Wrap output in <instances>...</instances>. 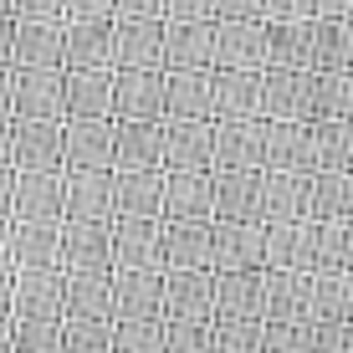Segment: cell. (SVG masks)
I'll return each mask as SVG.
<instances>
[{
  "instance_id": "cell-1",
  "label": "cell",
  "mask_w": 353,
  "mask_h": 353,
  "mask_svg": "<svg viewBox=\"0 0 353 353\" xmlns=\"http://www.w3.org/2000/svg\"><path fill=\"white\" fill-rule=\"evenodd\" d=\"M221 276L200 266H164V323H215Z\"/></svg>"
},
{
  "instance_id": "cell-2",
  "label": "cell",
  "mask_w": 353,
  "mask_h": 353,
  "mask_svg": "<svg viewBox=\"0 0 353 353\" xmlns=\"http://www.w3.org/2000/svg\"><path fill=\"white\" fill-rule=\"evenodd\" d=\"M215 221L266 225V169H215Z\"/></svg>"
},
{
  "instance_id": "cell-3",
  "label": "cell",
  "mask_w": 353,
  "mask_h": 353,
  "mask_svg": "<svg viewBox=\"0 0 353 353\" xmlns=\"http://www.w3.org/2000/svg\"><path fill=\"white\" fill-rule=\"evenodd\" d=\"M113 272H164V221H113Z\"/></svg>"
},
{
  "instance_id": "cell-4",
  "label": "cell",
  "mask_w": 353,
  "mask_h": 353,
  "mask_svg": "<svg viewBox=\"0 0 353 353\" xmlns=\"http://www.w3.org/2000/svg\"><path fill=\"white\" fill-rule=\"evenodd\" d=\"M266 169L318 174V123H307V118H272L266 123Z\"/></svg>"
},
{
  "instance_id": "cell-5",
  "label": "cell",
  "mask_w": 353,
  "mask_h": 353,
  "mask_svg": "<svg viewBox=\"0 0 353 353\" xmlns=\"http://www.w3.org/2000/svg\"><path fill=\"white\" fill-rule=\"evenodd\" d=\"M164 221H215V169H164Z\"/></svg>"
},
{
  "instance_id": "cell-6",
  "label": "cell",
  "mask_w": 353,
  "mask_h": 353,
  "mask_svg": "<svg viewBox=\"0 0 353 353\" xmlns=\"http://www.w3.org/2000/svg\"><path fill=\"white\" fill-rule=\"evenodd\" d=\"M118 169H67V221H113Z\"/></svg>"
},
{
  "instance_id": "cell-7",
  "label": "cell",
  "mask_w": 353,
  "mask_h": 353,
  "mask_svg": "<svg viewBox=\"0 0 353 353\" xmlns=\"http://www.w3.org/2000/svg\"><path fill=\"white\" fill-rule=\"evenodd\" d=\"M215 169H266V118H215Z\"/></svg>"
},
{
  "instance_id": "cell-8",
  "label": "cell",
  "mask_w": 353,
  "mask_h": 353,
  "mask_svg": "<svg viewBox=\"0 0 353 353\" xmlns=\"http://www.w3.org/2000/svg\"><path fill=\"white\" fill-rule=\"evenodd\" d=\"M16 169H67L62 118H16Z\"/></svg>"
},
{
  "instance_id": "cell-9",
  "label": "cell",
  "mask_w": 353,
  "mask_h": 353,
  "mask_svg": "<svg viewBox=\"0 0 353 353\" xmlns=\"http://www.w3.org/2000/svg\"><path fill=\"white\" fill-rule=\"evenodd\" d=\"M16 221H67V169H21Z\"/></svg>"
},
{
  "instance_id": "cell-10",
  "label": "cell",
  "mask_w": 353,
  "mask_h": 353,
  "mask_svg": "<svg viewBox=\"0 0 353 353\" xmlns=\"http://www.w3.org/2000/svg\"><path fill=\"white\" fill-rule=\"evenodd\" d=\"M118 323H164V272H113Z\"/></svg>"
},
{
  "instance_id": "cell-11",
  "label": "cell",
  "mask_w": 353,
  "mask_h": 353,
  "mask_svg": "<svg viewBox=\"0 0 353 353\" xmlns=\"http://www.w3.org/2000/svg\"><path fill=\"white\" fill-rule=\"evenodd\" d=\"M67 169H118V123L113 118H72L67 123Z\"/></svg>"
},
{
  "instance_id": "cell-12",
  "label": "cell",
  "mask_w": 353,
  "mask_h": 353,
  "mask_svg": "<svg viewBox=\"0 0 353 353\" xmlns=\"http://www.w3.org/2000/svg\"><path fill=\"white\" fill-rule=\"evenodd\" d=\"M215 272H266V225L215 221Z\"/></svg>"
},
{
  "instance_id": "cell-13",
  "label": "cell",
  "mask_w": 353,
  "mask_h": 353,
  "mask_svg": "<svg viewBox=\"0 0 353 353\" xmlns=\"http://www.w3.org/2000/svg\"><path fill=\"white\" fill-rule=\"evenodd\" d=\"M164 169H215V118H169Z\"/></svg>"
},
{
  "instance_id": "cell-14",
  "label": "cell",
  "mask_w": 353,
  "mask_h": 353,
  "mask_svg": "<svg viewBox=\"0 0 353 353\" xmlns=\"http://www.w3.org/2000/svg\"><path fill=\"white\" fill-rule=\"evenodd\" d=\"M318 174L302 169H266V221H312Z\"/></svg>"
},
{
  "instance_id": "cell-15",
  "label": "cell",
  "mask_w": 353,
  "mask_h": 353,
  "mask_svg": "<svg viewBox=\"0 0 353 353\" xmlns=\"http://www.w3.org/2000/svg\"><path fill=\"white\" fill-rule=\"evenodd\" d=\"M164 266L215 272V221H164Z\"/></svg>"
},
{
  "instance_id": "cell-16",
  "label": "cell",
  "mask_w": 353,
  "mask_h": 353,
  "mask_svg": "<svg viewBox=\"0 0 353 353\" xmlns=\"http://www.w3.org/2000/svg\"><path fill=\"white\" fill-rule=\"evenodd\" d=\"M215 276H221L215 323H256V318H266V272H215Z\"/></svg>"
},
{
  "instance_id": "cell-17",
  "label": "cell",
  "mask_w": 353,
  "mask_h": 353,
  "mask_svg": "<svg viewBox=\"0 0 353 353\" xmlns=\"http://www.w3.org/2000/svg\"><path fill=\"white\" fill-rule=\"evenodd\" d=\"M67 272H113V221H67Z\"/></svg>"
},
{
  "instance_id": "cell-18",
  "label": "cell",
  "mask_w": 353,
  "mask_h": 353,
  "mask_svg": "<svg viewBox=\"0 0 353 353\" xmlns=\"http://www.w3.org/2000/svg\"><path fill=\"white\" fill-rule=\"evenodd\" d=\"M266 272H312V221H266Z\"/></svg>"
},
{
  "instance_id": "cell-19",
  "label": "cell",
  "mask_w": 353,
  "mask_h": 353,
  "mask_svg": "<svg viewBox=\"0 0 353 353\" xmlns=\"http://www.w3.org/2000/svg\"><path fill=\"white\" fill-rule=\"evenodd\" d=\"M164 143H169L164 118L118 123V169H164Z\"/></svg>"
},
{
  "instance_id": "cell-20",
  "label": "cell",
  "mask_w": 353,
  "mask_h": 353,
  "mask_svg": "<svg viewBox=\"0 0 353 353\" xmlns=\"http://www.w3.org/2000/svg\"><path fill=\"white\" fill-rule=\"evenodd\" d=\"M118 215L164 221V169H118Z\"/></svg>"
},
{
  "instance_id": "cell-21",
  "label": "cell",
  "mask_w": 353,
  "mask_h": 353,
  "mask_svg": "<svg viewBox=\"0 0 353 353\" xmlns=\"http://www.w3.org/2000/svg\"><path fill=\"white\" fill-rule=\"evenodd\" d=\"M312 276L318 272H266V318L272 323L312 318Z\"/></svg>"
},
{
  "instance_id": "cell-22",
  "label": "cell",
  "mask_w": 353,
  "mask_h": 353,
  "mask_svg": "<svg viewBox=\"0 0 353 353\" xmlns=\"http://www.w3.org/2000/svg\"><path fill=\"white\" fill-rule=\"evenodd\" d=\"M164 77L154 72H128L113 92V108H118V123H139V118H164Z\"/></svg>"
},
{
  "instance_id": "cell-23",
  "label": "cell",
  "mask_w": 353,
  "mask_h": 353,
  "mask_svg": "<svg viewBox=\"0 0 353 353\" xmlns=\"http://www.w3.org/2000/svg\"><path fill=\"white\" fill-rule=\"evenodd\" d=\"M67 318H118L113 272H67Z\"/></svg>"
},
{
  "instance_id": "cell-24",
  "label": "cell",
  "mask_w": 353,
  "mask_h": 353,
  "mask_svg": "<svg viewBox=\"0 0 353 353\" xmlns=\"http://www.w3.org/2000/svg\"><path fill=\"white\" fill-rule=\"evenodd\" d=\"M312 88L318 82H307L302 72H272V82H266V118H307L312 123Z\"/></svg>"
},
{
  "instance_id": "cell-25",
  "label": "cell",
  "mask_w": 353,
  "mask_h": 353,
  "mask_svg": "<svg viewBox=\"0 0 353 353\" xmlns=\"http://www.w3.org/2000/svg\"><path fill=\"white\" fill-rule=\"evenodd\" d=\"M164 113H169V118H215V77H200V72L169 77V88H164Z\"/></svg>"
},
{
  "instance_id": "cell-26",
  "label": "cell",
  "mask_w": 353,
  "mask_h": 353,
  "mask_svg": "<svg viewBox=\"0 0 353 353\" xmlns=\"http://www.w3.org/2000/svg\"><path fill=\"white\" fill-rule=\"evenodd\" d=\"M67 108V88L52 72H26L16 88V118H62Z\"/></svg>"
},
{
  "instance_id": "cell-27",
  "label": "cell",
  "mask_w": 353,
  "mask_h": 353,
  "mask_svg": "<svg viewBox=\"0 0 353 353\" xmlns=\"http://www.w3.org/2000/svg\"><path fill=\"white\" fill-rule=\"evenodd\" d=\"M266 108V88L251 72H230L215 82V118H261Z\"/></svg>"
},
{
  "instance_id": "cell-28",
  "label": "cell",
  "mask_w": 353,
  "mask_h": 353,
  "mask_svg": "<svg viewBox=\"0 0 353 353\" xmlns=\"http://www.w3.org/2000/svg\"><path fill=\"white\" fill-rule=\"evenodd\" d=\"M353 266V221H312V272Z\"/></svg>"
},
{
  "instance_id": "cell-29",
  "label": "cell",
  "mask_w": 353,
  "mask_h": 353,
  "mask_svg": "<svg viewBox=\"0 0 353 353\" xmlns=\"http://www.w3.org/2000/svg\"><path fill=\"white\" fill-rule=\"evenodd\" d=\"M312 221H353V169H318Z\"/></svg>"
},
{
  "instance_id": "cell-30",
  "label": "cell",
  "mask_w": 353,
  "mask_h": 353,
  "mask_svg": "<svg viewBox=\"0 0 353 353\" xmlns=\"http://www.w3.org/2000/svg\"><path fill=\"white\" fill-rule=\"evenodd\" d=\"M67 113L72 118H108L113 113V88H108V77L103 72H82L77 67V77L67 82Z\"/></svg>"
},
{
  "instance_id": "cell-31",
  "label": "cell",
  "mask_w": 353,
  "mask_h": 353,
  "mask_svg": "<svg viewBox=\"0 0 353 353\" xmlns=\"http://www.w3.org/2000/svg\"><path fill=\"white\" fill-rule=\"evenodd\" d=\"M318 169H353V118L318 123Z\"/></svg>"
},
{
  "instance_id": "cell-32",
  "label": "cell",
  "mask_w": 353,
  "mask_h": 353,
  "mask_svg": "<svg viewBox=\"0 0 353 353\" xmlns=\"http://www.w3.org/2000/svg\"><path fill=\"white\" fill-rule=\"evenodd\" d=\"M16 185H21V169L0 164V221H16Z\"/></svg>"
},
{
  "instance_id": "cell-33",
  "label": "cell",
  "mask_w": 353,
  "mask_h": 353,
  "mask_svg": "<svg viewBox=\"0 0 353 353\" xmlns=\"http://www.w3.org/2000/svg\"><path fill=\"white\" fill-rule=\"evenodd\" d=\"M0 164H16V118L0 113Z\"/></svg>"
},
{
  "instance_id": "cell-34",
  "label": "cell",
  "mask_w": 353,
  "mask_h": 353,
  "mask_svg": "<svg viewBox=\"0 0 353 353\" xmlns=\"http://www.w3.org/2000/svg\"><path fill=\"white\" fill-rule=\"evenodd\" d=\"M0 113H16V88H10L6 72H0Z\"/></svg>"
},
{
  "instance_id": "cell-35",
  "label": "cell",
  "mask_w": 353,
  "mask_h": 353,
  "mask_svg": "<svg viewBox=\"0 0 353 353\" xmlns=\"http://www.w3.org/2000/svg\"><path fill=\"white\" fill-rule=\"evenodd\" d=\"M348 113H353V88H348Z\"/></svg>"
},
{
  "instance_id": "cell-36",
  "label": "cell",
  "mask_w": 353,
  "mask_h": 353,
  "mask_svg": "<svg viewBox=\"0 0 353 353\" xmlns=\"http://www.w3.org/2000/svg\"><path fill=\"white\" fill-rule=\"evenodd\" d=\"M348 287H353V272H348Z\"/></svg>"
},
{
  "instance_id": "cell-37",
  "label": "cell",
  "mask_w": 353,
  "mask_h": 353,
  "mask_svg": "<svg viewBox=\"0 0 353 353\" xmlns=\"http://www.w3.org/2000/svg\"><path fill=\"white\" fill-rule=\"evenodd\" d=\"M348 272H353V266H348Z\"/></svg>"
}]
</instances>
